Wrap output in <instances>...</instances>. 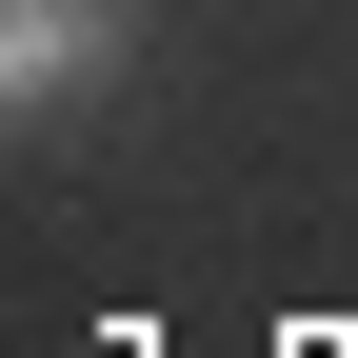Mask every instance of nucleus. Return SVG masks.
<instances>
[{
    "instance_id": "obj_1",
    "label": "nucleus",
    "mask_w": 358,
    "mask_h": 358,
    "mask_svg": "<svg viewBox=\"0 0 358 358\" xmlns=\"http://www.w3.org/2000/svg\"><path fill=\"white\" fill-rule=\"evenodd\" d=\"M120 80V0H0V120H60Z\"/></svg>"
}]
</instances>
